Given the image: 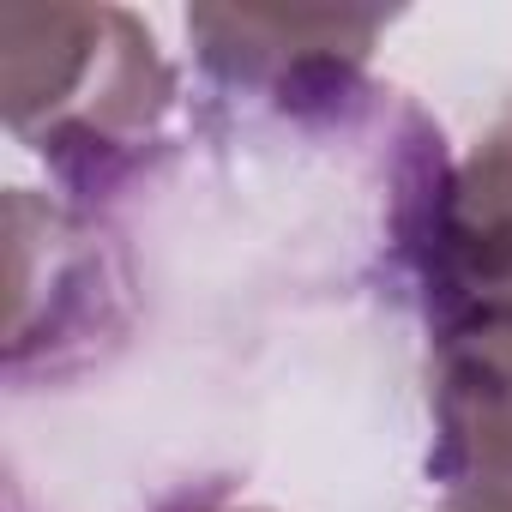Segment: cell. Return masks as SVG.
<instances>
[{
    "label": "cell",
    "instance_id": "1",
    "mask_svg": "<svg viewBox=\"0 0 512 512\" xmlns=\"http://www.w3.org/2000/svg\"><path fill=\"white\" fill-rule=\"evenodd\" d=\"M7 43V127L31 139L67 181H97L127 163L133 139L169 103L157 43L115 7H13Z\"/></svg>",
    "mask_w": 512,
    "mask_h": 512
},
{
    "label": "cell",
    "instance_id": "2",
    "mask_svg": "<svg viewBox=\"0 0 512 512\" xmlns=\"http://www.w3.org/2000/svg\"><path fill=\"white\" fill-rule=\"evenodd\" d=\"M434 470L458 494L512 506V308L440 320Z\"/></svg>",
    "mask_w": 512,
    "mask_h": 512
}]
</instances>
